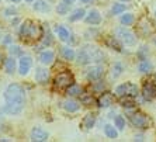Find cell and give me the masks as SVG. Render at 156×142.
<instances>
[{"instance_id":"5bb4252c","label":"cell","mask_w":156,"mask_h":142,"mask_svg":"<svg viewBox=\"0 0 156 142\" xmlns=\"http://www.w3.org/2000/svg\"><path fill=\"white\" fill-rule=\"evenodd\" d=\"M48 79H49V72L47 69H37V73H35V80L38 83H47Z\"/></svg>"},{"instance_id":"d590c367","label":"cell","mask_w":156,"mask_h":142,"mask_svg":"<svg viewBox=\"0 0 156 142\" xmlns=\"http://www.w3.org/2000/svg\"><path fill=\"white\" fill-rule=\"evenodd\" d=\"M101 89H104V83L98 82L97 84H94V90H101Z\"/></svg>"},{"instance_id":"f35d334b","label":"cell","mask_w":156,"mask_h":142,"mask_svg":"<svg viewBox=\"0 0 156 142\" xmlns=\"http://www.w3.org/2000/svg\"><path fill=\"white\" fill-rule=\"evenodd\" d=\"M65 2H68V3H73L75 0H65Z\"/></svg>"},{"instance_id":"60d3db41","label":"cell","mask_w":156,"mask_h":142,"mask_svg":"<svg viewBox=\"0 0 156 142\" xmlns=\"http://www.w3.org/2000/svg\"><path fill=\"white\" fill-rule=\"evenodd\" d=\"M153 42H155V45H156V38H155V40H153Z\"/></svg>"},{"instance_id":"1f68e13d","label":"cell","mask_w":156,"mask_h":142,"mask_svg":"<svg viewBox=\"0 0 156 142\" xmlns=\"http://www.w3.org/2000/svg\"><path fill=\"white\" fill-rule=\"evenodd\" d=\"M80 100H82V103L83 104H86V106H90L91 103H93V97H91V94H83L82 93V97H80Z\"/></svg>"},{"instance_id":"cb8c5ba5","label":"cell","mask_w":156,"mask_h":142,"mask_svg":"<svg viewBox=\"0 0 156 142\" xmlns=\"http://www.w3.org/2000/svg\"><path fill=\"white\" fill-rule=\"evenodd\" d=\"M84 14H86V11L83 10V9H77V10H75L72 13V16L69 17L70 21H77V20H82V18L84 17Z\"/></svg>"},{"instance_id":"83f0119b","label":"cell","mask_w":156,"mask_h":142,"mask_svg":"<svg viewBox=\"0 0 156 142\" xmlns=\"http://www.w3.org/2000/svg\"><path fill=\"white\" fill-rule=\"evenodd\" d=\"M104 131H105V135H107L108 138H117V137H118V132H117V130L113 127V125H105Z\"/></svg>"},{"instance_id":"d6986e66","label":"cell","mask_w":156,"mask_h":142,"mask_svg":"<svg viewBox=\"0 0 156 142\" xmlns=\"http://www.w3.org/2000/svg\"><path fill=\"white\" fill-rule=\"evenodd\" d=\"M63 108L68 111V113H75L79 110V103L77 101H73V100H66L63 103Z\"/></svg>"},{"instance_id":"603a6c76","label":"cell","mask_w":156,"mask_h":142,"mask_svg":"<svg viewBox=\"0 0 156 142\" xmlns=\"http://www.w3.org/2000/svg\"><path fill=\"white\" fill-rule=\"evenodd\" d=\"M4 66H6V72H7L9 75H11V73H14V70H16V61L13 58L6 59Z\"/></svg>"},{"instance_id":"7a4b0ae2","label":"cell","mask_w":156,"mask_h":142,"mask_svg":"<svg viewBox=\"0 0 156 142\" xmlns=\"http://www.w3.org/2000/svg\"><path fill=\"white\" fill-rule=\"evenodd\" d=\"M104 61V54L100 51L98 48L91 47V45H86L79 51L77 55V62L80 65H87L91 62H103Z\"/></svg>"},{"instance_id":"7402d4cb","label":"cell","mask_w":156,"mask_h":142,"mask_svg":"<svg viewBox=\"0 0 156 142\" xmlns=\"http://www.w3.org/2000/svg\"><path fill=\"white\" fill-rule=\"evenodd\" d=\"M56 34H58V37L61 38L62 41H69V31L65 28V27L62 26H58L56 27Z\"/></svg>"},{"instance_id":"d4e9b609","label":"cell","mask_w":156,"mask_h":142,"mask_svg":"<svg viewBox=\"0 0 156 142\" xmlns=\"http://www.w3.org/2000/svg\"><path fill=\"white\" fill-rule=\"evenodd\" d=\"M69 9H70V3H68V2L63 0L62 3L58 4V9H56V10H58L59 14H66V13L69 11Z\"/></svg>"},{"instance_id":"8d00e7d4","label":"cell","mask_w":156,"mask_h":142,"mask_svg":"<svg viewBox=\"0 0 156 142\" xmlns=\"http://www.w3.org/2000/svg\"><path fill=\"white\" fill-rule=\"evenodd\" d=\"M3 61H4V58H3V54L0 52V66H2V63H3Z\"/></svg>"},{"instance_id":"7c38bea8","label":"cell","mask_w":156,"mask_h":142,"mask_svg":"<svg viewBox=\"0 0 156 142\" xmlns=\"http://www.w3.org/2000/svg\"><path fill=\"white\" fill-rule=\"evenodd\" d=\"M31 65H33V59L30 58V56H23L21 59H20V65H18V72H20V75H27V73L30 72V69H31Z\"/></svg>"},{"instance_id":"b9f144b4","label":"cell","mask_w":156,"mask_h":142,"mask_svg":"<svg viewBox=\"0 0 156 142\" xmlns=\"http://www.w3.org/2000/svg\"><path fill=\"white\" fill-rule=\"evenodd\" d=\"M26 2H33V0H26Z\"/></svg>"},{"instance_id":"ba28073f","label":"cell","mask_w":156,"mask_h":142,"mask_svg":"<svg viewBox=\"0 0 156 142\" xmlns=\"http://www.w3.org/2000/svg\"><path fill=\"white\" fill-rule=\"evenodd\" d=\"M113 103H114V94L110 93V91L101 93L100 97H98V100H97L98 107H103V108H107V107L113 106Z\"/></svg>"},{"instance_id":"277c9868","label":"cell","mask_w":156,"mask_h":142,"mask_svg":"<svg viewBox=\"0 0 156 142\" xmlns=\"http://www.w3.org/2000/svg\"><path fill=\"white\" fill-rule=\"evenodd\" d=\"M75 83V79H73V75L70 72H61L56 75V77H55L54 80V84L55 87L59 89V90H63V89H68L70 86V84Z\"/></svg>"},{"instance_id":"3957f363","label":"cell","mask_w":156,"mask_h":142,"mask_svg":"<svg viewBox=\"0 0 156 142\" xmlns=\"http://www.w3.org/2000/svg\"><path fill=\"white\" fill-rule=\"evenodd\" d=\"M20 37L27 41H37L42 37V28L37 23L31 20H26L20 28Z\"/></svg>"},{"instance_id":"44dd1931","label":"cell","mask_w":156,"mask_h":142,"mask_svg":"<svg viewBox=\"0 0 156 142\" xmlns=\"http://www.w3.org/2000/svg\"><path fill=\"white\" fill-rule=\"evenodd\" d=\"M61 54H62V56H63V59H66V61H72V59L75 58V51H73L72 48H69V47L62 48Z\"/></svg>"},{"instance_id":"ac0fdd59","label":"cell","mask_w":156,"mask_h":142,"mask_svg":"<svg viewBox=\"0 0 156 142\" xmlns=\"http://www.w3.org/2000/svg\"><path fill=\"white\" fill-rule=\"evenodd\" d=\"M34 10L41 11V13H47V11L51 10V6L47 2H44V0H37L35 3H34Z\"/></svg>"},{"instance_id":"836d02e7","label":"cell","mask_w":156,"mask_h":142,"mask_svg":"<svg viewBox=\"0 0 156 142\" xmlns=\"http://www.w3.org/2000/svg\"><path fill=\"white\" fill-rule=\"evenodd\" d=\"M115 127L118 130H124L125 128V121H124L122 117H115Z\"/></svg>"},{"instance_id":"30bf717a","label":"cell","mask_w":156,"mask_h":142,"mask_svg":"<svg viewBox=\"0 0 156 142\" xmlns=\"http://www.w3.org/2000/svg\"><path fill=\"white\" fill-rule=\"evenodd\" d=\"M48 139V132L41 127H35L31 131V141L34 142H44Z\"/></svg>"},{"instance_id":"9a60e30c","label":"cell","mask_w":156,"mask_h":142,"mask_svg":"<svg viewBox=\"0 0 156 142\" xmlns=\"http://www.w3.org/2000/svg\"><path fill=\"white\" fill-rule=\"evenodd\" d=\"M54 58H55V55L52 51H42L40 54V61H41V63H44V65L52 63L54 62Z\"/></svg>"},{"instance_id":"f546056e","label":"cell","mask_w":156,"mask_h":142,"mask_svg":"<svg viewBox=\"0 0 156 142\" xmlns=\"http://www.w3.org/2000/svg\"><path fill=\"white\" fill-rule=\"evenodd\" d=\"M131 96H124L122 100H121V104H122L124 107H127V108H129V107H134L135 106V103L132 98H129Z\"/></svg>"},{"instance_id":"5b68a950","label":"cell","mask_w":156,"mask_h":142,"mask_svg":"<svg viewBox=\"0 0 156 142\" xmlns=\"http://www.w3.org/2000/svg\"><path fill=\"white\" fill-rule=\"evenodd\" d=\"M115 33H117V37H118L125 45H135V42H136V38H135L134 33H131L129 30L125 28V27L117 28Z\"/></svg>"},{"instance_id":"6da1fadb","label":"cell","mask_w":156,"mask_h":142,"mask_svg":"<svg viewBox=\"0 0 156 142\" xmlns=\"http://www.w3.org/2000/svg\"><path fill=\"white\" fill-rule=\"evenodd\" d=\"M24 89L17 83H11L4 91V100L6 106L4 111L9 114H20L24 104Z\"/></svg>"},{"instance_id":"74e56055","label":"cell","mask_w":156,"mask_h":142,"mask_svg":"<svg viewBox=\"0 0 156 142\" xmlns=\"http://www.w3.org/2000/svg\"><path fill=\"white\" fill-rule=\"evenodd\" d=\"M80 2H83V3H89V2H91V0H80Z\"/></svg>"},{"instance_id":"ab89813d","label":"cell","mask_w":156,"mask_h":142,"mask_svg":"<svg viewBox=\"0 0 156 142\" xmlns=\"http://www.w3.org/2000/svg\"><path fill=\"white\" fill-rule=\"evenodd\" d=\"M10 2H14V3H17V2H20V0H10Z\"/></svg>"},{"instance_id":"52a82bcc","label":"cell","mask_w":156,"mask_h":142,"mask_svg":"<svg viewBox=\"0 0 156 142\" xmlns=\"http://www.w3.org/2000/svg\"><path fill=\"white\" fill-rule=\"evenodd\" d=\"M115 93L120 97H124V96H131V97H135L138 94V87L135 86L134 83H124V84H120L117 87Z\"/></svg>"},{"instance_id":"9c48e42d","label":"cell","mask_w":156,"mask_h":142,"mask_svg":"<svg viewBox=\"0 0 156 142\" xmlns=\"http://www.w3.org/2000/svg\"><path fill=\"white\" fill-rule=\"evenodd\" d=\"M142 94H144L145 100H153L156 97V84L152 83V82L145 83L144 87H142Z\"/></svg>"},{"instance_id":"d6a6232c","label":"cell","mask_w":156,"mask_h":142,"mask_svg":"<svg viewBox=\"0 0 156 142\" xmlns=\"http://www.w3.org/2000/svg\"><path fill=\"white\" fill-rule=\"evenodd\" d=\"M125 10V4H114V7H113V14H120V13H122V11Z\"/></svg>"},{"instance_id":"7bdbcfd3","label":"cell","mask_w":156,"mask_h":142,"mask_svg":"<svg viewBox=\"0 0 156 142\" xmlns=\"http://www.w3.org/2000/svg\"><path fill=\"white\" fill-rule=\"evenodd\" d=\"M122 2H128V0H122Z\"/></svg>"},{"instance_id":"8fae6325","label":"cell","mask_w":156,"mask_h":142,"mask_svg":"<svg viewBox=\"0 0 156 142\" xmlns=\"http://www.w3.org/2000/svg\"><path fill=\"white\" fill-rule=\"evenodd\" d=\"M138 31L142 34V35H149V34L153 33V28H152V24L149 21L148 18H141L138 23Z\"/></svg>"},{"instance_id":"4dcf8cb0","label":"cell","mask_w":156,"mask_h":142,"mask_svg":"<svg viewBox=\"0 0 156 142\" xmlns=\"http://www.w3.org/2000/svg\"><path fill=\"white\" fill-rule=\"evenodd\" d=\"M121 23H122L124 26H129V24H132V23H134V16L129 14V13L124 14L122 17H121Z\"/></svg>"},{"instance_id":"f1b7e54d","label":"cell","mask_w":156,"mask_h":142,"mask_svg":"<svg viewBox=\"0 0 156 142\" xmlns=\"http://www.w3.org/2000/svg\"><path fill=\"white\" fill-rule=\"evenodd\" d=\"M122 73V65L121 63H115V65L111 68V76L115 79V77H118Z\"/></svg>"},{"instance_id":"2e32d148","label":"cell","mask_w":156,"mask_h":142,"mask_svg":"<svg viewBox=\"0 0 156 142\" xmlns=\"http://www.w3.org/2000/svg\"><path fill=\"white\" fill-rule=\"evenodd\" d=\"M94 122H96V117L93 115V114H87L83 118V121H82V128H83L84 131H87V130L93 128Z\"/></svg>"},{"instance_id":"e575fe53","label":"cell","mask_w":156,"mask_h":142,"mask_svg":"<svg viewBox=\"0 0 156 142\" xmlns=\"http://www.w3.org/2000/svg\"><path fill=\"white\" fill-rule=\"evenodd\" d=\"M10 54L14 56V55H21V49H20V47H11L10 48Z\"/></svg>"},{"instance_id":"e0dca14e","label":"cell","mask_w":156,"mask_h":142,"mask_svg":"<svg viewBox=\"0 0 156 142\" xmlns=\"http://www.w3.org/2000/svg\"><path fill=\"white\" fill-rule=\"evenodd\" d=\"M86 21L89 23V24H98V23L101 21V16H100V13H98L97 10H91L90 13L87 14Z\"/></svg>"},{"instance_id":"8992f818","label":"cell","mask_w":156,"mask_h":142,"mask_svg":"<svg viewBox=\"0 0 156 142\" xmlns=\"http://www.w3.org/2000/svg\"><path fill=\"white\" fill-rule=\"evenodd\" d=\"M129 120H131V122H132V125H135L136 128L145 130V128L149 127V118L144 113H141V111H136V113L131 114Z\"/></svg>"},{"instance_id":"484cf974","label":"cell","mask_w":156,"mask_h":142,"mask_svg":"<svg viewBox=\"0 0 156 142\" xmlns=\"http://www.w3.org/2000/svg\"><path fill=\"white\" fill-rule=\"evenodd\" d=\"M107 44H108L110 48H113V49H115V51L121 52V45L118 44V41H117L115 38H113V37H108V38H107Z\"/></svg>"},{"instance_id":"ee69618b","label":"cell","mask_w":156,"mask_h":142,"mask_svg":"<svg viewBox=\"0 0 156 142\" xmlns=\"http://www.w3.org/2000/svg\"><path fill=\"white\" fill-rule=\"evenodd\" d=\"M155 14H156V11H155Z\"/></svg>"},{"instance_id":"4fadbf2b","label":"cell","mask_w":156,"mask_h":142,"mask_svg":"<svg viewBox=\"0 0 156 142\" xmlns=\"http://www.w3.org/2000/svg\"><path fill=\"white\" fill-rule=\"evenodd\" d=\"M103 68L101 66H91L86 70V77L89 80H98L103 76Z\"/></svg>"},{"instance_id":"4316f807","label":"cell","mask_w":156,"mask_h":142,"mask_svg":"<svg viewBox=\"0 0 156 142\" xmlns=\"http://www.w3.org/2000/svg\"><path fill=\"white\" fill-rule=\"evenodd\" d=\"M138 69H139V72H142V73H148L152 69V63L148 62V61H142V62L139 63Z\"/></svg>"},{"instance_id":"ffe728a7","label":"cell","mask_w":156,"mask_h":142,"mask_svg":"<svg viewBox=\"0 0 156 142\" xmlns=\"http://www.w3.org/2000/svg\"><path fill=\"white\" fill-rule=\"evenodd\" d=\"M82 93H83V89L80 87L79 84H70L69 87L66 89V94L68 96H80L82 94Z\"/></svg>"}]
</instances>
